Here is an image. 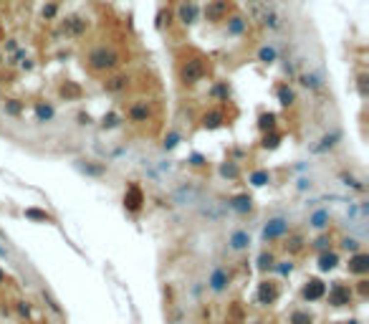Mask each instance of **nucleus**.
I'll use <instances>...</instances> for the list:
<instances>
[{"mask_svg":"<svg viewBox=\"0 0 369 324\" xmlns=\"http://www.w3.org/2000/svg\"><path fill=\"white\" fill-rule=\"evenodd\" d=\"M177 142H180V135H177V132H170V135L165 137V142H162V147H165V150H174Z\"/></svg>","mask_w":369,"mask_h":324,"instance_id":"49530a36","label":"nucleus"},{"mask_svg":"<svg viewBox=\"0 0 369 324\" xmlns=\"http://www.w3.org/2000/svg\"><path fill=\"white\" fill-rule=\"evenodd\" d=\"M276 96H278V101H281V107H293L296 104V92H293L286 81L276 86Z\"/></svg>","mask_w":369,"mask_h":324,"instance_id":"393cba45","label":"nucleus"},{"mask_svg":"<svg viewBox=\"0 0 369 324\" xmlns=\"http://www.w3.org/2000/svg\"><path fill=\"white\" fill-rule=\"evenodd\" d=\"M200 124L205 129H217V127H225L228 124V112L223 104H217V107H210L208 112H202L200 116Z\"/></svg>","mask_w":369,"mask_h":324,"instance_id":"6e6552de","label":"nucleus"},{"mask_svg":"<svg viewBox=\"0 0 369 324\" xmlns=\"http://www.w3.org/2000/svg\"><path fill=\"white\" fill-rule=\"evenodd\" d=\"M91 122H94V119H91V114H88V112H79V114H76V124H79V127H88Z\"/></svg>","mask_w":369,"mask_h":324,"instance_id":"09e8293b","label":"nucleus"},{"mask_svg":"<svg viewBox=\"0 0 369 324\" xmlns=\"http://www.w3.org/2000/svg\"><path fill=\"white\" fill-rule=\"evenodd\" d=\"M357 86H359V94H362V96H367V73H359Z\"/></svg>","mask_w":369,"mask_h":324,"instance_id":"603ef678","label":"nucleus"},{"mask_svg":"<svg viewBox=\"0 0 369 324\" xmlns=\"http://www.w3.org/2000/svg\"><path fill=\"white\" fill-rule=\"evenodd\" d=\"M329 246H331V235H319V238L314 241V248L321 254V251H329Z\"/></svg>","mask_w":369,"mask_h":324,"instance_id":"a18cd8bd","label":"nucleus"},{"mask_svg":"<svg viewBox=\"0 0 369 324\" xmlns=\"http://www.w3.org/2000/svg\"><path fill=\"white\" fill-rule=\"evenodd\" d=\"M61 28H64V33H66V36L79 38V36H84V33H86L88 21H86V18H81V16H68V18L61 23Z\"/></svg>","mask_w":369,"mask_h":324,"instance_id":"a211bd4d","label":"nucleus"},{"mask_svg":"<svg viewBox=\"0 0 369 324\" xmlns=\"http://www.w3.org/2000/svg\"><path fill=\"white\" fill-rule=\"evenodd\" d=\"M43 301H46V304H48V309H51V312H53V314H58V317H61V314H64V309H61V306H58V301H56V299L51 297V294H48V291H43Z\"/></svg>","mask_w":369,"mask_h":324,"instance_id":"37998d69","label":"nucleus"},{"mask_svg":"<svg viewBox=\"0 0 369 324\" xmlns=\"http://www.w3.org/2000/svg\"><path fill=\"white\" fill-rule=\"evenodd\" d=\"M258 129H260V132L278 129V127H276V114H273V112H263V114L258 116Z\"/></svg>","mask_w":369,"mask_h":324,"instance_id":"f704fd0d","label":"nucleus"},{"mask_svg":"<svg viewBox=\"0 0 369 324\" xmlns=\"http://www.w3.org/2000/svg\"><path fill=\"white\" fill-rule=\"evenodd\" d=\"M357 291H359V297H367V291H369V281H367L364 276L357 281Z\"/></svg>","mask_w":369,"mask_h":324,"instance_id":"3c124183","label":"nucleus"},{"mask_svg":"<svg viewBox=\"0 0 369 324\" xmlns=\"http://www.w3.org/2000/svg\"><path fill=\"white\" fill-rule=\"evenodd\" d=\"M347 271L354 274V276H367L369 274V254H364V251L351 254L349 263H347Z\"/></svg>","mask_w":369,"mask_h":324,"instance_id":"2eb2a0df","label":"nucleus"},{"mask_svg":"<svg viewBox=\"0 0 369 324\" xmlns=\"http://www.w3.org/2000/svg\"><path fill=\"white\" fill-rule=\"evenodd\" d=\"M331 223V213L326 210V208H319V210H314L311 213V218H308V226L311 228H316V231H324Z\"/></svg>","mask_w":369,"mask_h":324,"instance_id":"b1692460","label":"nucleus"},{"mask_svg":"<svg viewBox=\"0 0 369 324\" xmlns=\"http://www.w3.org/2000/svg\"><path fill=\"white\" fill-rule=\"evenodd\" d=\"M311 185H314V183L308 180V178H301V180H299V190H311Z\"/></svg>","mask_w":369,"mask_h":324,"instance_id":"5fc2aeb1","label":"nucleus"},{"mask_svg":"<svg viewBox=\"0 0 369 324\" xmlns=\"http://www.w3.org/2000/svg\"><path fill=\"white\" fill-rule=\"evenodd\" d=\"M84 172H88V175H101V172H107V167H104V165H84Z\"/></svg>","mask_w":369,"mask_h":324,"instance_id":"8fccbe9b","label":"nucleus"},{"mask_svg":"<svg viewBox=\"0 0 369 324\" xmlns=\"http://www.w3.org/2000/svg\"><path fill=\"white\" fill-rule=\"evenodd\" d=\"M228 21V25H225V31H228V36H243L245 33V28H248V21L243 18V16H228L225 18Z\"/></svg>","mask_w":369,"mask_h":324,"instance_id":"5701e85b","label":"nucleus"},{"mask_svg":"<svg viewBox=\"0 0 369 324\" xmlns=\"http://www.w3.org/2000/svg\"><path fill=\"white\" fill-rule=\"evenodd\" d=\"M217 172H220V178H225V180H238L240 178V165L235 160H228L217 167Z\"/></svg>","mask_w":369,"mask_h":324,"instance_id":"cd10ccee","label":"nucleus"},{"mask_svg":"<svg viewBox=\"0 0 369 324\" xmlns=\"http://www.w3.org/2000/svg\"><path fill=\"white\" fill-rule=\"evenodd\" d=\"M0 284H5V271H0Z\"/></svg>","mask_w":369,"mask_h":324,"instance_id":"bf43d9fd","label":"nucleus"},{"mask_svg":"<svg viewBox=\"0 0 369 324\" xmlns=\"http://www.w3.org/2000/svg\"><path fill=\"white\" fill-rule=\"evenodd\" d=\"M228 208L235 210L238 215H248L250 210H253V195L250 193H238V195H233L228 200Z\"/></svg>","mask_w":369,"mask_h":324,"instance_id":"f3484780","label":"nucleus"},{"mask_svg":"<svg viewBox=\"0 0 369 324\" xmlns=\"http://www.w3.org/2000/svg\"><path fill=\"white\" fill-rule=\"evenodd\" d=\"M5 46H8V51H18V43H16V38H8V43H5Z\"/></svg>","mask_w":369,"mask_h":324,"instance_id":"13d9d810","label":"nucleus"},{"mask_svg":"<svg viewBox=\"0 0 369 324\" xmlns=\"http://www.w3.org/2000/svg\"><path fill=\"white\" fill-rule=\"evenodd\" d=\"M33 112H36V119L38 122H53V116H56V109L51 104H46V101H36Z\"/></svg>","mask_w":369,"mask_h":324,"instance_id":"c85d7f7f","label":"nucleus"},{"mask_svg":"<svg viewBox=\"0 0 369 324\" xmlns=\"http://www.w3.org/2000/svg\"><path fill=\"white\" fill-rule=\"evenodd\" d=\"M210 96H213L215 101H228V96H230V86H228V81H217L213 89H210Z\"/></svg>","mask_w":369,"mask_h":324,"instance_id":"72a5a7b5","label":"nucleus"},{"mask_svg":"<svg viewBox=\"0 0 369 324\" xmlns=\"http://www.w3.org/2000/svg\"><path fill=\"white\" fill-rule=\"evenodd\" d=\"M131 86V76L129 73H111V76H107L104 81H101V89H104L107 94H122L127 92Z\"/></svg>","mask_w":369,"mask_h":324,"instance_id":"9d476101","label":"nucleus"},{"mask_svg":"<svg viewBox=\"0 0 369 324\" xmlns=\"http://www.w3.org/2000/svg\"><path fill=\"white\" fill-rule=\"evenodd\" d=\"M3 5H5V0H0V10H3Z\"/></svg>","mask_w":369,"mask_h":324,"instance_id":"052dcab7","label":"nucleus"},{"mask_svg":"<svg viewBox=\"0 0 369 324\" xmlns=\"http://www.w3.org/2000/svg\"><path fill=\"white\" fill-rule=\"evenodd\" d=\"M273 269H276L278 274H281V276H288V274L293 271V263H291V261H281V263L276 261V266H273Z\"/></svg>","mask_w":369,"mask_h":324,"instance_id":"de8ad7c7","label":"nucleus"},{"mask_svg":"<svg viewBox=\"0 0 369 324\" xmlns=\"http://www.w3.org/2000/svg\"><path fill=\"white\" fill-rule=\"evenodd\" d=\"M119 122H122V116L114 114V112H109V114L101 116V129H114V127H119Z\"/></svg>","mask_w":369,"mask_h":324,"instance_id":"4c0bfd02","label":"nucleus"},{"mask_svg":"<svg viewBox=\"0 0 369 324\" xmlns=\"http://www.w3.org/2000/svg\"><path fill=\"white\" fill-rule=\"evenodd\" d=\"M228 324H243V306L238 301L228 309Z\"/></svg>","mask_w":369,"mask_h":324,"instance_id":"e433bc0d","label":"nucleus"},{"mask_svg":"<svg viewBox=\"0 0 369 324\" xmlns=\"http://www.w3.org/2000/svg\"><path fill=\"white\" fill-rule=\"evenodd\" d=\"M225 324H228V322H225Z\"/></svg>","mask_w":369,"mask_h":324,"instance_id":"680f3d73","label":"nucleus"},{"mask_svg":"<svg viewBox=\"0 0 369 324\" xmlns=\"http://www.w3.org/2000/svg\"><path fill=\"white\" fill-rule=\"evenodd\" d=\"M197 198H200V190L195 187V185H180L172 193V200L177 203V205H193V203H197Z\"/></svg>","mask_w":369,"mask_h":324,"instance_id":"dca6fc26","label":"nucleus"},{"mask_svg":"<svg viewBox=\"0 0 369 324\" xmlns=\"http://www.w3.org/2000/svg\"><path fill=\"white\" fill-rule=\"evenodd\" d=\"M281 241H283V243H281V246H283V251H286L288 256H299V254H304V248L308 246L306 235H304L301 231H293V233L288 231Z\"/></svg>","mask_w":369,"mask_h":324,"instance_id":"1a4fd4ad","label":"nucleus"},{"mask_svg":"<svg viewBox=\"0 0 369 324\" xmlns=\"http://www.w3.org/2000/svg\"><path fill=\"white\" fill-rule=\"evenodd\" d=\"M208 286H210V291H215V294H223V291L230 286V271L223 269V266H215V269L210 271V276H208Z\"/></svg>","mask_w":369,"mask_h":324,"instance_id":"ddd939ff","label":"nucleus"},{"mask_svg":"<svg viewBox=\"0 0 369 324\" xmlns=\"http://www.w3.org/2000/svg\"><path fill=\"white\" fill-rule=\"evenodd\" d=\"M197 18H200V5L195 0H182L180 8H177V21L182 25H195Z\"/></svg>","mask_w":369,"mask_h":324,"instance_id":"f8f14e48","label":"nucleus"},{"mask_svg":"<svg viewBox=\"0 0 369 324\" xmlns=\"http://www.w3.org/2000/svg\"><path fill=\"white\" fill-rule=\"evenodd\" d=\"M230 16V0H210L205 8V18L210 23H220Z\"/></svg>","mask_w":369,"mask_h":324,"instance_id":"9b49d317","label":"nucleus"},{"mask_svg":"<svg viewBox=\"0 0 369 324\" xmlns=\"http://www.w3.org/2000/svg\"><path fill=\"white\" fill-rule=\"evenodd\" d=\"M208 73H210V61L200 53L185 56L180 61V66H177V76H180V84H185V86L200 84Z\"/></svg>","mask_w":369,"mask_h":324,"instance_id":"f257e3e1","label":"nucleus"},{"mask_svg":"<svg viewBox=\"0 0 369 324\" xmlns=\"http://www.w3.org/2000/svg\"><path fill=\"white\" fill-rule=\"evenodd\" d=\"M324 294H326V284H324L321 278H308L304 284V289H301V297L306 301H321Z\"/></svg>","mask_w":369,"mask_h":324,"instance_id":"4468645a","label":"nucleus"},{"mask_svg":"<svg viewBox=\"0 0 369 324\" xmlns=\"http://www.w3.org/2000/svg\"><path fill=\"white\" fill-rule=\"evenodd\" d=\"M281 139H283V132H281V129L263 132V137H260V147H263V150H276V147L281 144Z\"/></svg>","mask_w":369,"mask_h":324,"instance_id":"a878e982","label":"nucleus"},{"mask_svg":"<svg viewBox=\"0 0 369 324\" xmlns=\"http://www.w3.org/2000/svg\"><path fill=\"white\" fill-rule=\"evenodd\" d=\"M228 246L233 251H248L250 248V233L248 231H233L230 238H228Z\"/></svg>","mask_w":369,"mask_h":324,"instance_id":"4be33fe9","label":"nucleus"},{"mask_svg":"<svg viewBox=\"0 0 369 324\" xmlns=\"http://www.w3.org/2000/svg\"><path fill=\"white\" fill-rule=\"evenodd\" d=\"M23 215L28 220H36V223H53V215L46 213V210H41V208H25Z\"/></svg>","mask_w":369,"mask_h":324,"instance_id":"7c9ffc66","label":"nucleus"},{"mask_svg":"<svg viewBox=\"0 0 369 324\" xmlns=\"http://www.w3.org/2000/svg\"><path fill=\"white\" fill-rule=\"evenodd\" d=\"M278 297H281V284L273 281V278H263V281L258 284V291H256V299L260 306H273L278 301Z\"/></svg>","mask_w":369,"mask_h":324,"instance_id":"423d86ee","label":"nucleus"},{"mask_svg":"<svg viewBox=\"0 0 369 324\" xmlns=\"http://www.w3.org/2000/svg\"><path fill=\"white\" fill-rule=\"evenodd\" d=\"M200 215L210 218V220H220V215H223V213H220V210L215 208V203H210V205H205V208L200 210Z\"/></svg>","mask_w":369,"mask_h":324,"instance_id":"c03bdc74","label":"nucleus"},{"mask_svg":"<svg viewBox=\"0 0 369 324\" xmlns=\"http://www.w3.org/2000/svg\"><path fill=\"white\" fill-rule=\"evenodd\" d=\"M288 233V220L283 218V215H276V218H271L268 223L263 226V241L265 243H273V241H281L283 235Z\"/></svg>","mask_w":369,"mask_h":324,"instance_id":"0eeeda50","label":"nucleus"},{"mask_svg":"<svg viewBox=\"0 0 369 324\" xmlns=\"http://www.w3.org/2000/svg\"><path fill=\"white\" fill-rule=\"evenodd\" d=\"M21 69H23V71H31V69H33V61H31V58H28V56H25L23 61H21Z\"/></svg>","mask_w":369,"mask_h":324,"instance_id":"4d7b16f0","label":"nucleus"},{"mask_svg":"<svg viewBox=\"0 0 369 324\" xmlns=\"http://www.w3.org/2000/svg\"><path fill=\"white\" fill-rule=\"evenodd\" d=\"M299 81L306 92H321L324 89V76L321 71H301L299 73Z\"/></svg>","mask_w":369,"mask_h":324,"instance_id":"6ab92c4d","label":"nucleus"},{"mask_svg":"<svg viewBox=\"0 0 369 324\" xmlns=\"http://www.w3.org/2000/svg\"><path fill=\"white\" fill-rule=\"evenodd\" d=\"M58 96L66 99V101H79L84 96V89H81V84H76V81H64L61 86H58Z\"/></svg>","mask_w":369,"mask_h":324,"instance_id":"412c9836","label":"nucleus"},{"mask_svg":"<svg viewBox=\"0 0 369 324\" xmlns=\"http://www.w3.org/2000/svg\"><path fill=\"white\" fill-rule=\"evenodd\" d=\"M122 203H124V210H127V213L137 215V213L144 208V203H147L142 185H139V183H129L127 190H124V200H122Z\"/></svg>","mask_w":369,"mask_h":324,"instance_id":"39448f33","label":"nucleus"},{"mask_svg":"<svg viewBox=\"0 0 369 324\" xmlns=\"http://www.w3.org/2000/svg\"><path fill=\"white\" fill-rule=\"evenodd\" d=\"M342 248L349 254H357V251H362V243L357 238H342Z\"/></svg>","mask_w":369,"mask_h":324,"instance_id":"79ce46f5","label":"nucleus"},{"mask_svg":"<svg viewBox=\"0 0 369 324\" xmlns=\"http://www.w3.org/2000/svg\"><path fill=\"white\" fill-rule=\"evenodd\" d=\"M256 56H258V61L265 64V66H271V64L278 61V51H276V46H260Z\"/></svg>","mask_w":369,"mask_h":324,"instance_id":"c756f323","label":"nucleus"},{"mask_svg":"<svg viewBox=\"0 0 369 324\" xmlns=\"http://www.w3.org/2000/svg\"><path fill=\"white\" fill-rule=\"evenodd\" d=\"M288 324H314V317L308 314L306 309H296V312H291Z\"/></svg>","mask_w":369,"mask_h":324,"instance_id":"c9c22d12","label":"nucleus"},{"mask_svg":"<svg viewBox=\"0 0 369 324\" xmlns=\"http://www.w3.org/2000/svg\"><path fill=\"white\" fill-rule=\"evenodd\" d=\"M248 183L256 185V187H263V185L271 183V172L268 170H253V172L248 175Z\"/></svg>","mask_w":369,"mask_h":324,"instance_id":"2f4dec72","label":"nucleus"},{"mask_svg":"<svg viewBox=\"0 0 369 324\" xmlns=\"http://www.w3.org/2000/svg\"><path fill=\"white\" fill-rule=\"evenodd\" d=\"M152 116H154V109L147 99H137L127 107V119L131 124H147V122H152Z\"/></svg>","mask_w":369,"mask_h":324,"instance_id":"20e7f679","label":"nucleus"},{"mask_svg":"<svg viewBox=\"0 0 369 324\" xmlns=\"http://www.w3.org/2000/svg\"><path fill=\"white\" fill-rule=\"evenodd\" d=\"M324 299L329 301V306H336V309L349 306L354 301V289L342 284V281H334L331 289H326V294H324Z\"/></svg>","mask_w":369,"mask_h":324,"instance_id":"7ed1b4c3","label":"nucleus"},{"mask_svg":"<svg viewBox=\"0 0 369 324\" xmlns=\"http://www.w3.org/2000/svg\"><path fill=\"white\" fill-rule=\"evenodd\" d=\"M18 312H21V317H28V312H31L28 301H18Z\"/></svg>","mask_w":369,"mask_h":324,"instance_id":"864d4df0","label":"nucleus"},{"mask_svg":"<svg viewBox=\"0 0 369 324\" xmlns=\"http://www.w3.org/2000/svg\"><path fill=\"white\" fill-rule=\"evenodd\" d=\"M342 180H344L347 187H354V190H359V193H364V190H367V185L362 180H357L354 175H342Z\"/></svg>","mask_w":369,"mask_h":324,"instance_id":"a19ab883","label":"nucleus"},{"mask_svg":"<svg viewBox=\"0 0 369 324\" xmlns=\"http://www.w3.org/2000/svg\"><path fill=\"white\" fill-rule=\"evenodd\" d=\"M190 160H193V165H195V167H202V165H205V157H202V155H193Z\"/></svg>","mask_w":369,"mask_h":324,"instance_id":"6e6d98bb","label":"nucleus"},{"mask_svg":"<svg viewBox=\"0 0 369 324\" xmlns=\"http://www.w3.org/2000/svg\"><path fill=\"white\" fill-rule=\"evenodd\" d=\"M5 114L8 116H21L23 114V104H21L18 99H8L5 101Z\"/></svg>","mask_w":369,"mask_h":324,"instance_id":"58836bf2","label":"nucleus"},{"mask_svg":"<svg viewBox=\"0 0 369 324\" xmlns=\"http://www.w3.org/2000/svg\"><path fill=\"white\" fill-rule=\"evenodd\" d=\"M336 263H339V254L336 251H321L319 254V271H334L336 269Z\"/></svg>","mask_w":369,"mask_h":324,"instance_id":"bb28decb","label":"nucleus"},{"mask_svg":"<svg viewBox=\"0 0 369 324\" xmlns=\"http://www.w3.org/2000/svg\"><path fill=\"white\" fill-rule=\"evenodd\" d=\"M122 64V53L111 46H96L86 53V69L94 73H111Z\"/></svg>","mask_w":369,"mask_h":324,"instance_id":"f03ea898","label":"nucleus"},{"mask_svg":"<svg viewBox=\"0 0 369 324\" xmlns=\"http://www.w3.org/2000/svg\"><path fill=\"white\" fill-rule=\"evenodd\" d=\"M256 263H258L260 271H273V266H276V254H273V251H260Z\"/></svg>","mask_w":369,"mask_h":324,"instance_id":"473e14b6","label":"nucleus"},{"mask_svg":"<svg viewBox=\"0 0 369 324\" xmlns=\"http://www.w3.org/2000/svg\"><path fill=\"white\" fill-rule=\"evenodd\" d=\"M339 142H342V132L334 129V132H329V135H324V137L319 139V144H314V147H311V152H316V155L329 152V150H334V147H336Z\"/></svg>","mask_w":369,"mask_h":324,"instance_id":"aec40b11","label":"nucleus"},{"mask_svg":"<svg viewBox=\"0 0 369 324\" xmlns=\"http://www.w3.org/2000/svg\"><path fill=\"white\" fill-rule=\"evenodd\" d=\"M56 13H58V3H56V0H51V3L43 5L41 16H43V21H53V18H56Z\"/></svg>","mask_w":369,"mask_h":324,"instance_id":"ea45409f","label":"nucleus"}]
</instances>
